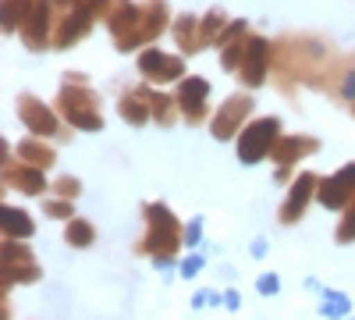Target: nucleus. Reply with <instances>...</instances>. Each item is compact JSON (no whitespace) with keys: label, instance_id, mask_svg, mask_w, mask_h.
Returning <instances> with one entry per match:
<instances>
[{"label":"nucleus","instance_id":"f257e3e1","mask_svg":"<svg viewBox=\"0 0 355 320\" xmlns=\"http://www.w3.org/2000/svg\"><path fill=\"white\" fill-rule=\"evenodd\" d=\"M146 221H150V235L142 239L139 253H153V256L167 260L178 246H182V224H178L171 217V210L160 207V203L157 207H146Z\"/></svg>","mask_w":355,"mask_h":320},{"label":"nucleus","instance_id":"f03ea898","mask_svg":"<svg viewBox=\"0 0 355 320\" xmlns=\"http://www.w3.org/2000/svg\"><path fill=\"white\" fill-rule=\"evenodd\" d=\"M277 128H281V125H277V118H263V121H252V125L242 132V139H239V157H242L245 164H256L263 153H270Z\"/></svg>","mask_w":355,"mask_h":320},{"label":"nucleus","instance_id":"7ed1b4c3","mask_svg":"<svg viewBox=\"0 0 355 320\" xmlns=\"http://www.w3.org/2000/svg\"><path fill=\"white\" fill-rule=\"evenodd\" d=\"M61 110H64V118L78 128H100L103 125L93 93H85V90H64L61 93Z\"/></svg>","mask_w":355,"mask_h":320},{"label":"nucleus","instance_id":"20e7f679","mask_svg":"<svg viewBox=\"0 0 355 320\" xmlns=\"http://www.w3.org/2000/svg\"><path fill=\"white\" fill-rule=\"evenodd\" d=\"M40 278V267H36V260L28 256L25 246L18 242H4V285L11 281H36Z\"/></svg>","mask_w":355,"mask_h":320},{"label":"nucleus","instance_id":"39448f33","mask_svg":"<svg viewBox=\"0 0 355 320\" xmlns=\"http://www.w3.org/2000/svg\"><path fill=\"white\" fill-rule=\"evenodd\" d=\"M352 199H355V164H348L341 174H334V178L323 182V189H320L323 207H348Z\"/></svg>","mask_w":355,"mask_h":320},{"label":"nucleus","instance_id":"423d86ee","mask_svg":"<svg viewBox=\"0 0 355 320\" xmlns=\"http://www.w3.org/2000/svg\"><path fill=\"white\" fill-rule=\"evenodd\" d=\"M249 107H252L249 96H231V100L214 114V135H217V139H227V135L234 132V125H239L245 114H249Z\"/></svg>","mask_w":355,"mask_h":320},{"label":"nucleus","instance_id":"0eeeda50","mask_svg":"<svg viewBox=\"0 0 355 320\" xmlns=\"http://www.w3.org/2000/svg\"><path fill=\"white\" fill-rule=\"evenodd\" d=\"M313 185H316V174H302V178L291 185V196H288V203L281 207V221L284 224H295V221L306 214V203L313 196Z\"/></svg>","mask_w":355,"mask_h":320},{"label":"nucleus","instance_id":"6e6552de","mask_svg":"<svg viewBox=\"0 0 355 320\" xmlns=\"http://www.w3.org/2000/svg\"><path fill=\"white\" fill-rule=\"evenodd\" d=\"M139 68L150 75V78H160V82H171V78L182 75V61H178V57L160 53V50H146L139 57Z\"/></svg>","mask_w":355,"mask_h":320},{"label":"nucleus","instance_id":"1a4fd4ad","mask_svg":"<svg viewBox=\"0 0 355 320\" xmlns=\"http://www.w3.org/2000/svg\"><path fill=\"white\" fill-rule=\"evenodd\" d=\"M266 57H270V47H266L263 40H252V43L245 47V57H242L239 71H242V78H245L249 85H259V82H263V75H266Z\"/></svg>","mask_w":355,"mask_h":320},{"label":"nucleus","instance_id":"9d476101","mask_svg":"<svg viewBox=\"0 0 355 320\" xmlns=\"http://www.w3.org/2000/svg\"><path fill=\"white\" fill-rule=\"evenodd\" d=\"M18 110H21V121L33 128L36 135H53L57 132V118H53L46 107H40L33 96H21V107Z\"/></svg>","mask_w":355,"mask_h":320},{"label":"nucleus","instance_id":"9b49d317","mask_svg":"<svg viewBox=\"0 0 355 320\" xmlns=\"http://www.w3.org/2000/svg\"><path fill=\"white\" fill-rule=\"evenodd\" d=\"M182 107H189V121H202V100H206V82L202 78H185V85L178 90Z\"/></svg>","mask_w":355,"mask_h":320},{"label":"nucleus","instance_id":"f8f14e48","mask_svg":"<svg viewBox=\"0 0 355 320\" xmlns=\"http://www.w3.org/2000/svg\"><path fill=\"white\" fill-rule=\"evenodd\" d=\"M11 178H15V185H18L21 192H28V196H36V192L46 189L40 167H15V171L8 167V171H4V182H11Z\"/></svg>","mask_w":355,"mask_h":320},{"label":"nucleus","instance_id":"ddd939ff","mask_svg":"<svg viewBox=\"0 0 355 320\" xmlns=\"http://www.w3.org/2000/svg\"><path fill=\"white\" fill-rule=\"evenodd\" d=\"M313 150H316L313 139H281V146H274V157L281 164H291L299 153H313Z\"/></svg>","mask_w":355,"mask_h":320},{"label":"nucleus","instance_id":"4468645a","mask_svg":"<svg viewBox=\"0 0 355 320\" xmlns=\"http://www.w3.org/2000/svg\"><path fill=\"white\" fill-rule=\"evenodd\" d=\"M64 239H68V246H78V249H85V246H93L96 231H93V224H89V221H82V217H71V224H68V231H64Z\"/></svg>","mask_w":355,"mask_h":320},{"label":"nucleus","instance_id":"2eb2a0df","mask_svg":"<svg viewBox=\"0 0 355 320\" xmlns=\"http://www.w3.org/2000/svg\"><path fill=\"white\" fill-rule=\"evenodd\" d=\"M4 235L11 239V235H18V239H28L33 235V221H28L21 210H11V207H4Z\"/></svg>","mask_w":355,"mask_h":320},{"label":"nucleus","instance_id":"dca6fc26","mask_svg":"<svg viewBox=\"0 0 355 320\" xmlns=\"http://www.w3.org/2000/svg\"><path fill=\"white\" fill-rule=\"evenodd\" d=\"M18 153H21L28 164H33V167H40V171L53 164V150L40 146V142H33V139H28V142H21V146H18Z\"/></svg>","mask_w":355,"mask_h":320},{"label":"nucleus","instance_id":"f3484780","mask_svg":"<svg viewBox=\"0 0 355 320\" xmlns=\"http://www.w3.org/2000/svg\"><path fill=\"white\" fill-rule=\"evenodd\" d=\"M139 100H142V93H132V96H125V100H121V114H125L128 121H135V125H142V121H146V114H150Z\"/></svg>","mask_w":355,"mask_h":320},{"label":"nucleus","instance_id":"a211bd4d","mask_svg":"<svg viewBox=\"0 0 355 320\" xmlns=\"http://www.w3.org/2000/svg\"><path fill=\"white\" fill-rule=\"evenodd\" d=\"M338 239H341V242H352V239H355V199L348 203V214H345V221H341V228H338Z\"/></svg>","mask_w":355,"mask_h":320},{"label":"nucleus","instance_id":"6ab92c4d","mask_svg":"<svg viewBox=\"0 0 355 320\" xmlns=\"http://www.w3.org/2000/svg\"><path fill=\"white\" fill-rule=\"evenodd\" d=\"M53 189L61 192V196H68V199H75V196H78V182H75V178H61Z\"/></svg>","mask_w":355,"mask_h":320},{"label":"nucleus","instance_id":"aec40b11","mask_svg":"<svg viewBox=\"0 0 355 320\" xmlns=\"http://www.w3.org/2000/svg\"><path fill=\"white\" fill-rule=\"evenodd\" d=\"M46 210L53 217H71V203H46Z\"/></svg>","mask_w":355,"mask_h":320}]
</instances>
